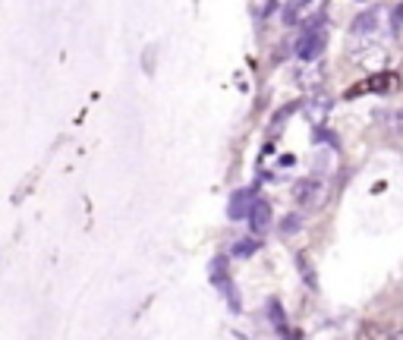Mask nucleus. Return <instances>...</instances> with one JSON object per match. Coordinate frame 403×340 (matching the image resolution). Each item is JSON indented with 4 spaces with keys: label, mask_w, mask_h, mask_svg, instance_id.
I'll use <instances>...</instances> for the list:
<instances>
[{
    "label": "nucleus",
    "mask_w": 403,
    "mask_h": 340,
    "mask_svg": "<svg viewBox=\"0 0 403 340\" xmlns=\"http://www.w3.org/2000/svg\"><path fill=\"white\" fill-rule=\"evenodd\" d=\"M391 340H403V331H397V334H394Z\"/></svg>",
    "instance_id": "16"
},
{
    "label": "nucleus",
    "mask_w": 403,
    "mask_h": 340,
    "mask_svg": "<svg viewBox=\"0 0 403 340\" xmlns=\"http://www.w3.org/2000/svg\"><path fill=\"white\" fill-rule=\"evenodd\" d=\"M397 88V76L391 70H378V73H368L359 85L350 88L347 98H359V95H391Z\"/></svg>",
    "instance_id": "5"
},
{
    "label": "nucleus",
    "mask_w": 403,
    "mask_h": 340,
    "mask_svg": "<svg viewBox=\"0 0 403 340\" xmlns=\"http://www.w3.org/2000/svg\"><path fill=\"white\" fill-rule=\"evenodd\" d=\"M299 230V214H287L284 224H280V233H297Z\"/></svg>",
    "instance_id": "12"
},
{
    "label": "nucleus",
    "mask_w": 403,
    "mask_h": 340,
    "mask_svg": "<svg viewBox=\"0 0 403 340\" xmlns=\"http://www.w3.org/2000/svg\"><path fill=\"white\" fill-rule=\"evenodd\" d=\"M299 268H302V277H306V281H309V287H315V277H312V268H309L306 255H299Z\"/></svg>",
    "instance_id": "15"
},
{
    "label": "nucleus",
    "mask_w": 403,
    "mask_h": 340,
    "mask_svg": "<svg viewBox=\"0 0 403 340\" xmlns=\"http://www.w3.org/2000/svg\"><path fill=\"white\" fill-rule=\"evenodd\" d=\"M249 227H252V233H268L271 230V221H274V212H271V205H268L265 199H255L252 202V208H249Z\"/></svg>",
    "instance_id": "8"
},
{
    "label": "nucleus",
    "mask_w": 403,
    "mask_h": 340,
    "mask_svg": "<svg viewBox=\"0 0 403 340\" xmlns=\"http://www.w3.org/2000/svg\"><path fill=\"white\" fill-rule=\"evenodd\" d=\"M293 199H297L299 208H309V212H315V208L325 205L328 199V186L321 176H306V180H299L297 186H293Z\"/></svg>",
    "instance_id": "4"
},
{
    "label": "nucleus",
    "mask_w": 403,
    "mask_h": 340,
    "mask_svg": "<svg viewBox=\"0 0 403 340\" xmlns=\"http://www.w3.org/2000/svg\"><path fill=\"white\" fill-rule=\"evenodd\" d=\"M255 253H259V240H252V236H249V240H240L237 246H233V255H237V258H249Z\"/></svg>",
    "instance_id": "10"
},
{
    "label": "nucleus",
    "mask_w": 403,
    "mask_h": 340,
    "mask_svg": "<svg viewBox=\"0 0 403 340\" xmlns=\"http://www.w3.org/2000/svg\"><path fill=\"white\" fill-rule=\"evenodd\" d=\"M331 107H334V98H331V95H325V92L309 95V98L302 101V114H306V120L315 129L328 123V117H331Z\"/></svg>",
    "instance_id": "6"
},
{
    "label": "nucleus",
    "mask_w": 403,
    "mask_h": 340,
    "mask_svg": "<svg viewBox=\"0 0 403 340\" xmlns=\"http://www.w3.org/2000/svg\"><path fill=\"white\" fill-rule=\"evenodd\" d=\"M388 29H391V19H388L385 6H368V10H362L350 25V54L368 51V47H375V44H385Z\"/></svg>",
    "instance_id": "1"
},
{
    "label": "nucleus",
    "mask_w": 403,
    "mask_h": 340,
    "mask_svg": "<svg viewBox=\"0 0 403 340\" xmlns=\"http://www.w3.org/2000/svg\"><path fill=\"white\" fill-rule=\"evenodd\" d=\"M391 35H403V4H397L391 13Z\"/></svg>",
    "instance_id": "11"
},
{
    "label": "nucleus",
    "mask_w": 403,
    "mask_h": 340,
    "mask_svg": "<svg viewBox=\"0 0 403 340\" xmlns=\"http://www.w3.org/2000/svg\"><path fill=\"white\" fill-rule=\"evenodd\" d=\"M391 129L397 139H403V107H397V111L391 114Z\"/></svg>",
    "instance_id": "14"
},
{
    "label": "nucleus",
    "mask_w": 403,
    "mask_h": 340,
    "mask_svg": "<svg viewBox=\"0 0 403 340\" xmlns=\"http://www.w3.org/2000/svg\"><path fill=\"white\" fill-rule=\"evenodd\" d=\"M252 202H255V193H249V189H243V193L233 195V202H230V208H227V214H230L233 221H240V217H249Z\"/></svg>",
    "instance_id": "9"
},
{
    "label": "nucleus",
    "mask_w": 403,
    "mask_h": 340,
    "mask_svg": "<svg viewBox=\"0 0 403 340\" xmlns=\"http://www.w3.org/2000/svg\"><path fill=\"white\" fill-rule=\"evenodd\" d=\"M293 79H297V85L306 95H318L321 88H325V83H328V70H325L321 60H318V63H302Z\"/></svg>",
    "instance_id": "7"
},
{
    "label": "nucleus",
    "mask_w": 403,
    "mask_h": 340,
    "mask_svg": "<svg viewBox=\"0 0 403 340\" xmlns=\"http://www.w3.org/2000/svg\"><path fill=\"white\" fill-rule=\"evenodd\" d=\"M325 47H328V23L325 19H318L315 25H306V29H302L293 54H297L302 63H318L321 54H325Z\"/></svg>",
    "instance_id": "2"
},
{
    "label": "nucleus",
    "mask_w": 403,
    "mask_h": 340,
    "mask_svg": "<svg viewBox=\"0 0 403 340\" xmlns=\"http://www.w3.org/2000/svg\"><path fill=\"white\" fill-rule=\"evenodd\" d=\"M328 0H290L284 6V25H293V29H306V25H315L318 19H325Z\"/></svg>",
    "instance_id": "3"
},
{
    "label": "nucleus",
    "mask_w": 403,
    "mask_h": 340,
    "mask_svg": "<svg viewBox=\"0 0 403 340\" xmlns=\"http://www.w3.org/2000/svg\"><path fill=\"white\" fill-rule=\"evenodd\" d=\"M268 312H271V318H274V328L278 331H284V312H280V305L278 303H268Z\"/></svg>",
    "instance_id": "13"
}]
</instances>
